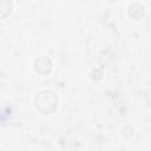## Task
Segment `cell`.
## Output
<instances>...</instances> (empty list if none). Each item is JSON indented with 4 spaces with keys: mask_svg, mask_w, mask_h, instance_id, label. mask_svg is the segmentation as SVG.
<instances>
[{
    "mask_svg": "<svg viewBox=\"0 0 151 151\" xmlns=\"http://www.w3.org/2000/svg\"><path fill=\"white\" fill-rule=\"evenodd\" d=\"M35 109L42 114H51L58 106V98L52 91L44 90L34 99Z\"/></svg>",
    "mask_w": 151,
    "mask_h": 151,
    "instance_id": "obj_1",
    "label": "cell"
}]
</instances>
